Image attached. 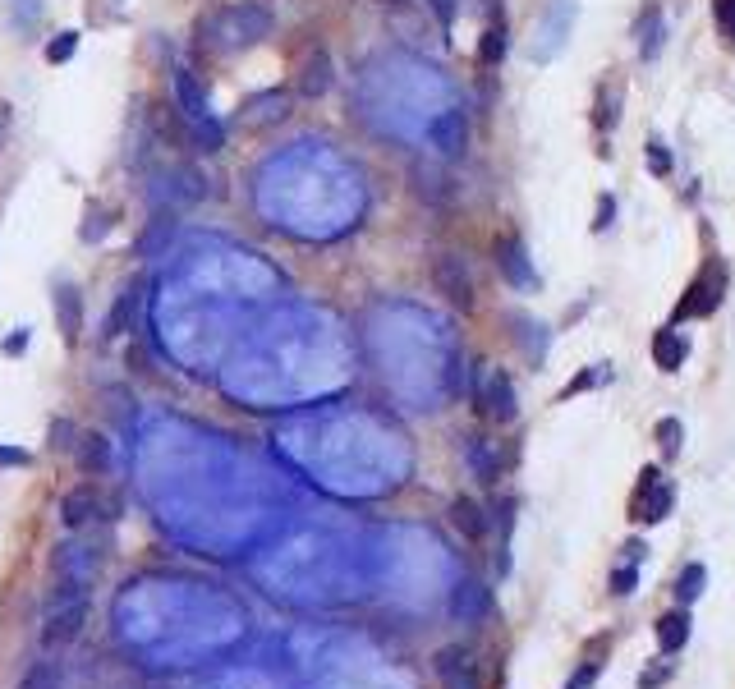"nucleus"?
Returning <instances> with one entry per match:
<instances>
[{"label": "nucleus", "instance_id": "nucleus-1", "mask_svg": "<svg viewBox=\"0 0 735 689\" xmlns=\"http://www.w3.org/2000/svg\"><path fill=\"white\" fill-rule=\"evenodd\" d=\"M272 33V10L262 0H239L216 14V42L221 46H253Z\"/></svg>", "mask_w": 735, "mask_h": 689}, {"label": "nucleus", "instance_id": "nucleus-2", "mask_svg": "<svg viewBox=\"0 0 735 689\" xmlns=\"http://www.w3.org/2000/svg\"><path fill=\"white\" fill-rule=\"evenodd\" d=\"M88 621V593H69V598H46V621H42V644L60 648Z\"/></svg>", "mask_w": 735, "mask_h": 689}, {"label": "nucleus", "instance_id": "nucleus-3", "mask_svg": "<svg viewBox=\"0 0 735 689\" xmlns=\"http://www.w3.org/2000/svg\"><path fill=\"white\" fill-rule=\"evenodd\" d=\"M474 405L483 418L492 423H510V418L520 414V400H515V382H510L501 368H483L474 382Z\"/></svg>", "mask_w": 735, "mask_h": 689}, {"label": "nucleus", "instance_id": "nucleus-4", "mask_svg": "<svg viewBox=\"0 0 735 689\" xmlns=\"http://www.w3.org/2000/svg\"><path fill=\"white\" fill-rule=\"evenodd\" d=\"M92 575H97V552H92L88 543H60L56 552H51V579H56V588H79V593H88Z\"/></svg>", "mask_w": 735, "mask_h": 689}, {"label": "nucleus", "instance_id": "nucleus-5", "mask_svg": "<svg viewBox=\"0 0 735 689\" xmlns=\"http://www.w3.org/2000/svg\"><path fill=\"white\" fill-rule=\"evenodd\" d=\"M671 506H676V492H671V483L657 469H644L639 474V487H634V501H630V520L634 524H657L667 520Z\"/></svg>", "mask_w": 735, "mask_h": 689}, {"label": "nucleus", "instance_id": "nucleus-6", "mask_svg": "<svg viewBox=\"0 0 735 689\" xmlns=\"http://www.w3.org/2000/svg\"><path fill=\"white\" fill-rule=\"evenodd\" d=\"M722 294H726V267L722 262H708V267L690 281L685 299L676 304V317H708L717 304H722Z\"/></svg>", "mask_w": 735, "mask_h": 689}, {"label": "nucleus", "instance_id": "nucleus-7", "mask_svg": "<svg viewBox=\"0 0 735 689\" xmlns=\"http://www.w3.org/2000/svg\"><path fill=\"white\" fill-rule=\"evenodd\" d=\"M432 285H437V294L451 308H464V313L474 308V276H469L464 258H455V253H441L432 262Z\"/></svg>", "mask_w": 735, "mask_h": 689}, {"label": "nucleus", "instance_id": "nucleus-8", "mask_svg": "<svg viewBox=\"0 0 735 689\" xmlns=\"http://www.w3.org/2000/svg\"><path fill=\"white\" fill-rule=\"evenodd\" d=\"M432 667H437L441 689H483V671H478V657L469 653L464 644L441 648Z\"/></svg>", "mask_w": 735, "mask_h": 689}, {"label": "nucleus", "instance_id": "nucleus-9", "mask_svg": "<svg viewBox=\"0 0 735 689\" xmlns=\"http://www.w3.org/2000/svg\"><path fill=\"white\" fill-rule=\"evenodd\" d=\"M451 616L460 625H483L492 616V588H483L478 579H460L451 593Z\"/></svg>", "mask_w": 735, "mask_h": 689}, {"label": "nucleus", "instance_id": "nucleus-10", "mask_svg": "<svg viewBox=\"0 0 735 689\" xmlns=\"http://www.w3.org/2000/svg\"><path fill=\"white\" fill-rule=\"evenodd\" d=\"M60 520H65V529H88V524L106 520V501L97 487H74V492H65V501H60Z\"/></svg>", "mask_w": 735, "mask_h": 689}, {"label": "nucleus", "instance_id": "nucleus-11", "mask_svg": "<svg viewBox=\"0 0 735 689\" xmlns=\"http://www.w3.org/2000/svg\"><path fill=\"white\" fill-rule=\"evenodd\" d=\"M497 267L510 285H533V267H529V253H524V239L520 235H501L497 239Z\"/></svg>", "mask_w": 735, "mask_h": 689}, {"label": "nucleus", "instance_id": "nucleus-12", "mask_svg": "<svg viewBox=\"0 0 735 689\" xmlns=\"http://www.w3.org/2000/svg\"><path fill=\"white\" fill-rule=\"evenodd\" d=\"M464 464L478 483H497L501 478V451L487 437H464Z\"/></svg>", "mask_w": 735, "mask_h": 689}, {"label": "nucleus", "instance_id": "nucleus-13", "mask_svg": "<svg viewBox=\"0 0 735 689\" xmlns=\"http://www.w3.org/2000/svg\"><path fill=\"white\" fill-rule=\"evenodd\" d=\"M74 455H79L83 478L111 474V441H106L102 432H79V446H74Z\"/></svg>", "mask_w": 735, "mask_h": 689}, {"label": "nucleus", "instance_id": "nucleus-14", "mask_svg": "<svg viewBox=\"0 0 735 689\" xmlns=\"http://www.w3.org/2000/svg\"><path fill=\"white\" fill-rule=\"evenodd\" d=\"M56 322H60V336L74 345L83 331V294L74 285H56Z\"/></svg>", "mask_w": 735, "mask_h": 689}, {"label": "nucleus", "instance_id": "nucleus-15", "mask_svg": "<svg viewBox=\"0 0 735 689\" xmlns=\"http://www.w3.org/2000/svg\"><path fill=\"white\" fill-rule=\"evenodd\" d=\"M327 88H331V56L317 46V51H308L304 65H299V92L304 97H322Z\"/></svg>", "mask_w": 735, "mask_h": 689}, {"label": "nucleus", "instance_id": "nucleus-16", "mask_svg": "<svg viewBox=\"0 0 735 689\" xmlns=\"http://www.w3.org/2000/svg\"><path fill=\"white\" fill-rule=\"evenodd\" d=\"M432 143L446 152V157H460L464 152V143H469V125H464V111H446L432 125Z\"/></svg>", "mask_w": 735, "mask_h": 689}, {"label": "nucleus", "instance_id": "nucleus-17", "mask_svg": "<svg viewBox=\"0 0 735 689\" xmlns=\"http://www.w3.org/2000/svg\"><path fill=\"white\" fill-rule=\"evenodd\" d=\"M451 524H455V533H464V538H469V543H483L487 515H483V506H478L474 497H455L451 501Z\"/></svg>", "mask_w": 735, "mask_h": 689}, {"label": "nucleus", "instance_id": "nucleus-18", "mask_svg": "<svg viewBox=\"0 0 735 689\" xmlns=\"http://www.w3.org/2000/svg\"><path fill=\"white\" fill-rule=\"evenodd\" d=\"M685 644H690V611H667V616L657 621V648L671 657Z\"/></svg>", "mask_w": 735, "mask_h": 689}, {"label": "nucleus", "instance_id": "nucleus-19", "mask_svg": "<svg viewBox=\"0 0 735 689\" xmlns=\"http://www.w3.org/2000/svg\"><path fill=\"white\" fill-rule=\"evenodd\" d=\"M285 115H290V97L285 92H267V97H253L244 106V125H276Z\"/></svg>", "mask_w": 735, "mask_h": 689}, {"label": "nucleus", "instance_id": "nucleus-20", "mask_svg": "<svg viewBox=\"0 0 735 689\" xmlns=\"http://www.w3.org/2000/svg\"><path fill=\"white\" fill-rule=\"evenodd\" d=\"M653 359L662 373H676L680 363H685V336L680 331H657L653 336Z\"/></svg>", "mask_w": 735, "mask_h": 689}, {"label": "nucleus", "instance_id": "nucleus-21", "mask_svg": "<svg viewBox=\"0 0 735 689\" xmlns=\"http://www.w3.org/2000/svg\"><path fill=\"white\" fill-rule=\"evenodd\" d=\"M134 308H138V285H129V290L115 299L111 317H106V336H125V331L134 327Z\"/></svg>", "mask_w": 735, "mask_h": 689}, {"label": "nucleus", "instance_id": "nucleus-22", "mask_svg": "<svg viewBox=\"0 0 735 689\" xmlns=\"http://www.w3.org/2000/svg\"><path fill=\"white\" fill-rule=\"evenodd\" d=\"M501 60H506V23H487L478 42V65H501Z\"/></svg>", "mask_w": 735, "mask_h": 689}, {"label": "nucleus", "instance_id": "nucleus-23", "mask_svg": "<svg viewBox=\"0 0 735 689\" xmlns=\"http://www.w3.org/2000/svg\"><path fill=\"white\" fill-rule=\"evenodd\" d=\"M703 584H708V570H703L699 561H690L685 570H680V579H676V598L680 602H694L703 593Z\"/></svg>", "mask_w": 735, "mask_h": 689}, {"label": "nucleus", "instance_id": "nucleus-24", "mask_svg": "<svg viewBox=\"0 0 735 689\" xmlns=\"http://www.w3.org/2000/svg\"><path fill=\"white\" fill-rule=\"evenodd\" d=\"M657 46H662V10H648L639 23V56H657Z\"/></svg>", "mask_w": 735, "mask_h": 689}, {"label": "nucleus", "instance_id": "nucleus-25", "mask_svg": "<svg viewBox=\"0 0 735 689\" xmlns=\"http://www.w3.org/2000/svg\"><path fill=\"white\" fill-rule=\"evenodd\" d=\"M74 51H79V33H74V28H65V33H56L46 42V60H51V65H65Z\"/></svg>", "mask_w": 735, "mask_h": 689}, {"label": "nucleus", "instance_id": "nucleus-26", "mask_svg": "<svg viewBox=\"0 0 735 689\" xmlns=\"http://www.w3.org/2000/svg\"><path fill=\"white\" fill-rule=\"evenodd\" d=\"M106 230H111V212L106 207H88V226H79V235L88 244H97V239H106Z\"/></svg>", "mask_w": 735, "mask_h": 689}, {"label": "nucleus", "instance_id": "nucleus-27", "mask_svg": "<svg viewBox=\"0 0 735 689\" xmlns=\"http://www.w3.org/2000/svg\"><path fill=\"white\" fill-rule=\"evenodd\" d=\"M56 667H51V662H37L33 671H28V676L19 680V689H56Z\"/></svg>", "mask_w": 735, "mask_h": 689}, {"label": "nucleus", "instance_id": "nucleus-28", "mask_svg": "<svg viewBox=\"0 0 735 689\" xmlns=\"http://www.w3.org/2000/svg\"><path fill=\"white\" fill-rule=\"evenodd\" d=\"M634 584H639V565L625 561V565L611 570V593H621V598H625V593H634Z\"/></svg>", "mask_w": 735, "mask_h": 689}, {"label": "nucleus", "instance_id": "nucleus-29", "mask_svg": "<svg viewBox=\"0 0 735 689\" xmlns=\"http://www.w3.org/2000/svg\"><path fill=\"white\" fill-rule=\"evenodd\" d=\"M598 671H602V662H598V657H593V653H588V657H584V667H579V676H570L561 689H593V680H598Z\"/></svg>", "mask_w": 735, "mask_h": 689}, {"label": "nucleus", "instance_id": "nucleus-30", "mask_svg": "<svg viewBox=\"0 0 735 689\" xmlns=\"http://www.w3.org/2000/svg\"><path fill=\"white\" fill-rule=\"evenodd\" d=\"M713 14H717L722 37H726V42H735V0H713Z\"/></svg>", "mask_w": 735, "mask_h": 689}, {"label": "nucleus", "instance_id": "nucleus-31", "mask_svg": "<svg viewBox=\"0 0 735 689\" xmlns=\"http://www.w3.org/2000/svg\"><path fill=\"white\" fill-rule=\"evenodd\" d=\"M657 441H662V451L667 455L680 451V423L676 418H662V423H657Z\"/></svg>", "mask_w": 735, "mask_h": 689}, {"label": "nucleus", "instance_id": "nucleus-32", "mask_svg": "<svg viewBox=\"0 0 735 689\" xmlns=\"http://www.w3.org/2000/svg\"><path fill=\"white\" fill-rule=\"evenodd\" d=\"M648 161H653L657 175H667V170H671V157H667V147H662V143H648Z\"/></svg>", "mask_w": 735, "mask_h": 689}, {"label": "nucleus", "instance_id": "nucleus-33", "mask_svg": "<svg viewBox=\"0 0 735 689\" xmlns=\"http://www.w3.org/2000/svg\"><path fill=\"white\" fill-rule=\"evenodd\" d=\"M0 464H28V451H19V446H0Z\"/></svg>", "mask_w": 735, "mask_h": 689}, {"label": "nucleus", "instance_id": "nucleus-34", "mask_svg": "<svg viewBox=\"0 0 735 689\" xmlns=\"http://www.w3.org/2000/svg\"><path fill=\"white\" fill-rule=\"evenodd\" d=\"M671 676V667H657V671H644V676H639V689H653V685H662V680Z\"/></svg>", "mask_w": 735, "mask_h": 689}, {"label": "nucleus", "instance_id": "nucleus-35", "mask_svg": "<svg viewBox=\"0 0 735 689\" xmlns=\"http://www.w3.org/2000/svg\"><path fill=\"white\" fill-rule=\"evenodd\" d=\"M51 437H56V441H51L56 451H65V446H69V423H65V418H60L56 428H51Z\"/></svg>", "mask_w": 735, "mask_h": 689}, {"label": "nucleus", "instance_id": "nucleus-36", "mask_svg": "<svg viewBox=\"0 0 735 689\" xmlns=\"http://www.w3.org/2000/svg\"><path fill=\"white\" fill-rule=\"evenodd\" d=\"M625 561H630V565L644 561V543H639V538H630V543H625Z\"/></svg>", "mask_w": 735, "mask_h": 689}, {"label": "nucleus", "instance_id": "nucleus-37", "mask_svg": "<svg viewBox=\"0 0 735 689\" xmlns=\"http://www.w3.org/2000/svg\"><path fill=\"white\" fill-rule=\"evenodd\" d=\"M607 221H611V203H607V198H602V203H598V221H593V226H598V230H607Z\"/></svg>", "mask_w": 735, "mask_h": 689}, {"label": "nucleus", "instance_id": "nucleus-38", "mask_svg": "<svg viewBox=\"0 0 735 689\" xmlns=\"http://www.w3.org/2000/svg\"><path fill=\"white\" fill-rule=\"evenodd\" d=\"M5 129H10V106L0 102V152H5Z\"/></svg>", "mask_w": 735, "mask_h": 689}, {"label": "nucleus", "instance_id": "nucleus-39", "mask_svg": "<svg viewBox=\"0 0 735 689\" xmlns=\"http://www.w3.org/2000/svg\"><path fill=\"white\" fill-rule=\"evenodd\" d=\"M23 345H28V331H19V336H14V340H5V354H19Z\"/></svg>", "mask_w": 735, "mask_h": 689}]
</instances>
